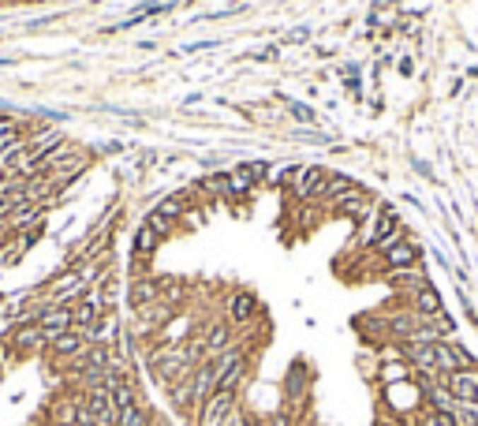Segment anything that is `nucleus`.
Instances as JSON below:
<instances>
[{
    "label": "nucleus",
    "instance_id": "f257e3e1",
    "mask_svg": "<svg viewBox=\"0 0 478 426\" xmlns=\"http://www.w3.org/2000/svg\"><path fill=\"white\" fill-rule=\"evenodd\" d=\"M329 172H333V168H325V165H299V172L291 176V183L284 188V198L291 206H296V202H314V195L325 183Z\"/></svg>",
    "mask_w": 478,
    "mask_h": 426
},
{
    "label": "nucleus",
    "instance_id": "f03ea898",
    "mask_svg": "<svg viewBox=\"0 0 478 426\" xmlns=\"http://www.w3.org/2000/svg\"><path fill=\"white\" fill-rule=\"evenodd\" d=\"M258 314H262V303H258V296L250 288H232L228 292V299H224V318L243 333L250 322H258Z\"/></svg>",
    "mask_w": 478,
    "mask_h": 426
},
{
    "label": "nucleus",
    "instance_id": "7ed1b4c3",
    "mask_svg": "<svg viewBox=\"0 0 478 426\" xmlns=\"http://www.w3.org/2000/svg\"><path fill=\"white\" fill-rule=\"evenodd\" d=\"M310 378H314V374H310V367L303 363V359L288 367V378H284V408H288L296 419H303L299 411H303V404H307V396H310Z\"/></svg>",
    "mask_w": 478,
    "mask_h": 426
},
{
    "label": "nucleus",
    "instance_id": "20e7f679",
    "mask_svg": "<svg viewBox=\"0 0 478 426\" xmlns=\"http://www.w3.org/2000/svg\"><path fill=\"white\" fill-rule=\"evenodd\" d=\"M198 337L206 340V355L214 359V355H221V352L235 348V344H239V329L228 322V318H209V322L198 326Z\"/></svg>",
    "mask_w": 478,
    "mask_h": 426
},
{
    "label": "nucleus",
    "instance_id": "39448f33",
    "mask_svg": "<svg viewBox=\"0 0 478 426\" xmlns=\"http://www.w3.org/2000/svg\"><path fill=\"white\" fill-rule=\"evenodd\" d=\"M381 284L392 288L396 296H415L419 288H426L433 281H430V270L419 262V265H407V270H385L381 273Z\"/></svg>",
    "mask_w": 478,
    "mask_h": 426
},
{
    "label": "nucleus",
    "instance_id": "423d86ee",
    "mask_svg": "<svg viewBox=\"0 0 478 426\" xmlns=\"http://www.w3.org/2000/svg\"><path fill=\"white\" fill-rule=\"evenodd\" d=\"M407 236V224L400 221L392 202H381V217H378V239H374V255H385L392 243H400Z\"/></svg>",
    "mask_w": 478,
    "mask_h": 426
},
{
    "label": "nucleus",
    "instance_id": "0eeeda50",
    "mask_svg": "<svg viewBox=\"0 0 478 426\" xmlns=\"http://www.w3.org/2000/svg\"><path fill=\"white\" fill-rule=\"evenodd\" d=\"M363 183H358L351 172H329L325 176V183L317 188V195H314V202L322 206V209H329V206H337L344 195H351V191H358Z\"/></svg>",
    "mask_w": 478,
    "mask_h": 426
},
{
    "label": "nucleus",
    "instance_id": "6e6552de",
    "mask_svg": "<svg viewBox=\"0 0 478 426\" xmlns=\"http://www.w3.org/2000/svg\"><path fill=\"white\" fill-rule=\"evenodd\" d=\"M235 404H239V396H235V393L217 389V393L202 404V411L194 415V426H224V419H228V411H232Z\"/></svg>",
    "mask_w": 478,
    "mask_h": 426
},
{
    "label": "nucleus",
    "instance_id": "1a4fd4ad",
    "mask_svg": "<svg viewBox=\"0 0 478 426\" xmlns=\"http://www.w3.org/2000/svg\"><path fill=\"white\" fill-rule=\"evenodd\" d=\"M378 198L370 195L366 188H358V191H351V195H344L337 206H329V213H333V217H344V221H351V224H358L370 213V206H374Z\"/></svg>",
    "mask_w": 478,
    "mask_h": 426
},
{
    "label": "nucleus",
    "instance_id": "9d476101",
    "mask_svg": "<svg viewBox=\"0 0 478 426\" xmlns=\"http://www.w3.org/2000/svg\"><path fill=\"white\" fill-rule=\"evenodd\" d=\"M34 322L42 326L45 344H52V340L60 337V333L71 329V307H64V303H49V307H42V314H37Z\"/></svg>",
    "mask_w": 478,
    "mask_h": 426
},
{
    "label": "nucleus",
    "instance_id": "9b49d317",
    "mask_svg": "<svg viewBox=\"0 0 478 426\" xmlns=\"http://www.w3.org/2000/svg\"><path fill=\"white\" fill-rule=\"evenodd\" d=\"M381 258V270H407V265H419L422 262V247L415 243L411 236H404L400 243H392L385 255H378Z\"/></svg>",
    "mask_w": 478,
    "mask_h": 426
},
{
    "label": "nucleus",
    "instance_id": "f8f14e48",
    "mask_svg": "<svg viewBox=\"0 0 478 426\" xmlns=\"http://www.w3.org/2000/svg\"><path fill=\"white\" fill-rule=\"evenodd\" d=\"M86 348H90V340H86V333H83V329H68V333H60V337L49 344L52 359H57V363H64V367H68L71 359H78Z\"/></svg>",
    "mask_w": 478,
    "mask_h": 426
},
{
    "label": "nucleus",
    "instance_id": "ddd939ff",
    "mask_svg": "<svg viewBox=\"0 0 478 426\" xmlns=\"http://www.w3.org/2000/svg\"><path fill=\"white\" fill-rule=\"evenodd\" d=\"M157 299H161V281H157V273L131 277V284H127V303H131V311L150 307V303H157Z\"/></svg>",
    "mask_w": 478,
    "mask_h": 426
},
{
    "label": "nucleus",
    "instance_id": "4468645a",
    "mask_svg": "<svg viewBox=\"0 0 478 426\" xmlns=\"http://www.w3.org/2000/svg\"><path fill=\"white\" fill-rule=\"evenodd\" d=\"M396 299H400V303H407L411 311H419L422 318H437V314L445 311V296H441V292H437L433 284L419 288L415 296H396Z\"/></svg>",
    "mask_w": 478,
    "mask_h": 426
},
{
    "label": "nucleus",
    "instance_id": "2eb2a0df",
    "mask_svg": "<svg viewBox=\"0 0 478 426\" xmlns=\"http://www.w3.org/2000/svg\"><path fill=\"white\" fill-rule=\"evenodd\" d=\"M255 188L258 183L250 180V176H243L235 165L228 168V180H224V202H247L250 195H255Z\"/></svg>",
    "mask_w": 478,
    "mask_h": 426
},
{
    "label": "nucleus",
    "instance_id": "dca6fc26",
    "mask_svg": "<svg viewBox=\"0 0 478 426\" xmlns=\"http://www.w3.org/2000/svg\"><path fill=\"white\" fill-rule=\"evenodd\" d=\"M161 243H165V239L157 236V232L150 229V224H139L135 236H131V255H139V258H153Z\"/></svg>",
    "mask_w": 478,
    "mask_h": 426
},
{
    "label": "nucleus",
    "instance_id": "f3484780",
    "mask_svg": "<svg viewBox=\"0 0 478 426\" xmlns=\"http://www.w3.org/2000/svg\"><path fill=\"white\" fill-rule=\"evenodd\" d=\"M45 337H42V326L37 322H23L16 333H11V348L16 352H34V348H42Z\"/></svg>",
    "mask_w": 478,
    "mask_h": 426
},
{
    "label": "nucleus",
    "instance_id": "a211bd4d",
    "mask_svg": "<svg viewBox=\"0 0 478 426\" xmlns=\"http://www.w3.org/2000/svg\"><path fill=\"white\" fill-rule=\"evenodd\" d=\"M411 363H404V359H389V363L378 367V385H400V381H411Z\"/></svg>",
    "mask_w": 478,
    "mask_h": 426
},
{
    "label": "nucleus",
    "instance_id": "6ab92c4d",
    "mask_svg": "<svg viewBox=\"0 0 478 426\" xmlns=\"http://www.w3.org/2000/svg\"><path fill=\"white\" fill-rule=\"evenodd\" d=\"M235 168L250 176L255 183H269V172H273V161H265V157H243V161H235Z\"/></svg>",
    "mask_w": 478,
    "mask_h": 426
},
{
    "label": "nucleus",
    "instance_id": "aec40b11",
    "mask_svg": "<svg viewBox=\"0 0 478 426\" xmlns=\"http://www.w3.org/2000/svg\"><path fill=\"white\" fill-rule=\"evenodd\" d=\"M142 224H150V229H153L157 236H161V239H168L172 232H176V229H180V221H172V217H165V213H161V209H153V206H150V209H146V217H142Z\"/></svg>",
    "mask_w": 478,
    "mask_h": 426
},
{
    "label": "nucleus",
    "instance_id": "412c9836",
    "mask_svg": "<svg viewBox=\"0 0 478 426\" xmlns=\"http://www.w3.org/2000/svg\"><path fill=\"white\" fill-rule=\"evenodd\" d=\"M284 113H288L291 120H296L299 127H317V120H322V116H317L307 101H284Z\"/></svg>",
    "mask_w": 478,
    "mask_h": 426
},
{
    "label": "nucleus",
    "instance_id": "4be33fe9",
    "mask_svg": "<svg viewBox=\"0 0 478 426\" xmlns=\"http://www.w3.org/2000/svg\"><path fill=\"white\" fill-rule=\"evenodd\" d=\"M415 426H460L456 411H437V408H422L415 415Z\"/></svg>",
    "mask_w": 478,
    "mask_h": 426
},
{
    "label": "nucleus",
    "instance_id": "5701e85b",
    "mask_svg": "<svg viewBox=\"0 0 478 426\" xmlns=\"http://www.w3.org/2000/svg\"><path fill=\"white\" fill-rule=\"evenodd\" d=\"M224 426H258V415H255V411H247V408H243V401H239V404L228 411Z\"/></svg>",
    "mask_w": 478,
    "mask_h": 426
},
{
    "label": "nucleus",
    "instance_id": "b1692460",
    "mask_svg": "<svg viewBox=\"0 0 478 426\" xmlns=\"http://www.w3.org/2000/svg\"><path fill=\"white\" fill-rule=\"evenodd\" d=\"M247 113H255L262 124H281L284 120V113L276 109V105H247Z\"/></svg>",
    "mask_w": 478,
    "mask_h": 426
},
{
    "label": "nucleus",
    "instance_id": "393cba45",
    "mask_svg": "<svg viewBox=\"0 0 478 426\" xmlns=\"http://www.w3.org/2000/svg\"><path fill=\"white\" fill-rule=\"evenodd\" d=\"M299 419L296 415H291V411L288 408H276L273 411V415H265V419H258V426H296Z\"/></svg>",
    "mask_w": 478,
    "mask_h": 426
},
{
    "label": "nucleus",
    "instance_id": "a878e982",
    "mask_svg": "<svg viewBox=\"0 0 478 426\" xmlns=\"http://www.w3.org/2000/svg\"><path fill=\"white\" fill-rule=\"evenodd\" d=\"M310 34H314L310 26H296V30H288V34H284V42H288V45H307V42H310Z\"/></svg>",
    "mask_w": 478,
    "mask_h": 426
},
{
    "label": "nucleus",
    "instance_id": "bb28decb",
    "mask_svg": "<svg viewBox=\"0 0 478 426\" xmlns=\"http://www.w3.org/2000/svg\"><path fill=\"white\" fill-rule=\"evenodd\" d=\"M19 131H26L16 116H0V139H8V135H19Z\"/></svg>",
    "mask_w": 478,
    "mask_h": 426
},
{
    "label": "nucleus",
    "instance_id": "cd10ccee",
    "mask_svg": "<svg viewBox=\"0 0 478 426\" xmlns=\"http://www.w3.org/2000/svg\"><path fill=\"white\" fill-rule=\"evenodd\" d=\"M344 94H348V98H363V75H348V79H344Z\"/></svg>",
    "mask_w": 478,
    "mask_h": 426
},
{
    "label": "nucleus",
    "instance_id": "c85d7f7f",
    "mask_svg": "<svg viewBox=\"0 0 478 426\" xmlns=\"http://www.w3.org/2000/svg\"><path fill=\"white\" fill-rule=\"evenodd\" d=\"M411 168H415L422 180H437V176H433V165H430V161H422V157H411Z\"/></svg>",
    "mask_w": 478,
    "mask_h": 426
},
{
    "label": "nucleus",
    "instance_id": "c756f323",
    "mask_svg": "<svg viewBox=\"0 0 478 426\" xmlns=\"http://www.w3.org/2000/svg\"><path fill=\"white\" fill-rule=\"evenodd\" d=\"M396 71H400L404 79H411V75H415V60H411V52H404V57L396 60Z\"/></svg>",
    "mask_w": 478,
    "mask_h": 426
},
{
    "label": "nucleus",
    "instance_id": "7c9ffc66",
    "mask_svg": "<svg viewBox=\"0 0 478 426\" xmlns=\"http://www.w3.org/2000/svg\"><path fill=\"white\" fill-rule=\"evenodd\" d=\"M276 57H281V49H276V45H265V49L255 52V60H262V64H273Z\"/></svg>",
    "mask_w": 478,
    "mask_h": 426
},
{
    "label": "nucleus",
    "instance_id": "2f4dec72",
    "mask_svg": "<svg viewBox=\"0 0 478 426\" xmlns=\"http://www.w3.org/2000/svg\"><path fill=\"white\" fill-rule=\"evenodd\" d=\"M374 426H404V422H400V419H392L389 411H378V415H374Z\"/></svg>",
    "mask_w": 478,
    "mask_h": 426
},
{
    "label": "nucleus",
    "instance_id": "473e14b6",
    "mask_svg": "<svg viewBox=\"0 0 478 426\" xmlns=\"http://www.w3.org/2000/svg\"><path fill=\"white\" fill-rule=\"evenodd\" d=\"M456 94H463V79H456V83L448 86V98H456Z\"/></svg>",
    "mask_w": 478,
    "mask_h": 426
},
{
    "label": "nucleus",
    "instance_id": "72a5a7b5",
    "mask_svg": "<svg viewBox=\"0 0 478 426\" xmlns=\"http://www.w3.org/2000/svg\"><path fill=\"white\" fill-rule=\"evenodd\" d=\"M467 75H471V79H478V68H471V71H467Z\"/></svg>",
    "mask_w": 478,
    "mask_h": 426
}]
</instances>
